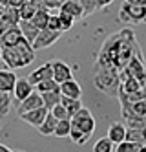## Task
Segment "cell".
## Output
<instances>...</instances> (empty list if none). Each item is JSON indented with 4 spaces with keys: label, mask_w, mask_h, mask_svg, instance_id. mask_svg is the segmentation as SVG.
Here are the masks:
<instances>
[{
    "label": "cell",
    "mask_w": 146,
    "mask_h": 152,
    "mask_svg": "<svg viewBox=\"0 0 146 152\" xmlns=\"http://www.w3.org/2000/svg\"><path fill=\"white\" fill-rule=\"evenodd\" d=\"M126 141H131V143H137V145H146V130H141V128H128V132H126Z\"/></svg>",
    "instance_id": "obj_21"
},
{
    "label": "cell",
    "mask_w": 146,
    "mask_h": 152,
    "mask_svg": "<svg viewBox=\"0 0 146 152\" xmlns=\"http://www.w3.org/2000/svg\"><path fill=\"white\" fill-rule=\"evenodd\" d=\"M119 20L126 24H144L146 22V4L131 6L124 2L119 11Z\"/></svg>",
    "instance_id": "obj_3"
},
{
    "label": "cell",
    "mask_w": 146,
    "mask_h": 152,
    "mask_svg": "<svg viewBox=\"0 0 146 152\" xmlns=\"http://www.w3.org/2000/svg\"><path fill=\"white\" fill-rule=\"evenodd\" d=\"M126 132H128V128L122 123H111L108 128V137L111 139L113 145H119L122 141H126Z\"/></svg>",
    "instance_id": "obj_12"
},
{
    "label": "cell",
    "mask_w": 146,
    "mask_h": 152,
    "mask_svg": "<svg viewBox=\"0 0 146 152\" xmlns=\"http://www.w3.org/2000/svg\"><path fill=\"white\" fill-rule=\"evenodd\" d=\"M59 20H60V31H68L75 24V18L71 15H68V13H64V11L59 13Z\"/></svg>",
    "instance_id": "obj_27"
},
{
    "label": "cell",
    "mask_w": 146,
    "mask_h": 152,
    "mask_svg": "<svg viewBox=\"0 0 146 152\" xmlns=\"http://www.w3.org/2000/svg\"><path fill=\"white\" fill-rule=\"evenodd\" d=\"M49 15H51V11H49V9H46V7H38V9H37V13L33 15L31 22L35 24L38 29H46V28H48Z\"/></svg>",
    "instance_id": "obj_17"
},
{
    "label": "cell",
    "mask_w": 146,
    "mask_h": 152,
    "mask_svg": "<svg viewBox=\"0 0 146 152\" xmlns=\"http://www.w3.org/2000/svg\"><path fill=\"white\" fill-rule=\"evenodd\" d=\"M57 123H59V119L49 112L48 117L44 119V123L38 126V132H40L42 136H53V134H55V128H57Z\"/></svg>",
    "instance_id": "obj_18"
},
{
    "label": "cell",
    "mask_w": 146,
    "mask_h": 152,
    "mask_svg": "<svg viewBox=\"0 0 146 152\" xmlns=\"http://www.w3.org/2000/svg\"><path fill=\"white\" fill-rule=\"evenodd\" d=\"M51 64H53V79L57 81L59 84H62V83H66V81L73 79V72H71V68H70L66 62L55 61V62H51Z\"/></svg>",
    "instance_id": "obj_8"
},
{
    "label": "cell",
    "mask_w": 146,
    "mask_h": 152,
    "mask_svg": "<svg viewBox=\"0 0 146 152\" xmlns=\"http://www.w3.org/2000/svg\"><path fill=\"white\" fill-rule=\"evenodd\" d=\"M60 94L64 97H71V99H81L82 88H81V84H78L75 79H70V81H66V83L60 84Z\"/></svg>",
    "instance_id": "obj_14"
},
{
    "label": "cell",
    "mask_w": 146,
    "mask_h": 152,
    "mask_svg": "<svg viewBox=\"0 0 146 152\" xmlns=\"http://www.w3.org/2000/svg\"><path fill=\"white\" fill-rule=\"evenodd\" d=\"M42 99H44V106L48 108V110H51V108H55L60 99H62V94L60 90H55V92H44L42 94Z\"/></svg>",
    "instance_id": "obj_20"
},
{
    "label": "cell",
    "mask_w": 146,
    "mask_h": 152,
    "mask_svg": "<svg viewBox=\"0 0 146 152\" xmlns=\"http://www.w3.org/2000/svg\"><path fill=\"white\" fill-rule=\"evenodd\" d=\"M142 94H144V101H146V81L142 83Z\"/></svg>",
    "instance_id": "obj_40"
},
{
    "label": "cell",
    "mask_w": 146,
    "mask_h": 152,
    "mask_svg": "<svg viewBox=\"0 0 146 152\" xmlns=\"http://www.w3.org/2000/svg\"><path fill=\"white\" fill-rule=\"evenodd\" d=\"M24 2H26V0H9V6L11 7H20Z\"/></svg>",
    "instance_id": "obj_35"
},
{
    "label": "cell",
    "mask_w": 146,
    "mask_h": 152,
    "mask_svg": "<svg viewBox=\"0 0 146 152\" xmlns=\"http://www.w3.org/2000/svg\"><path fill=\"white\" fill-rule=\"evenodd\" d=\"M9 106H11V95L6 92H0V117H4L9 112Z\"/></svg>",
    "instance_id": "obj_30"
},
{
    "label": "cell",
    "mask_w": 146,
    "mask_h": 152,
    "mask_svg": "<svg viewBox=\"0 0 146 152\" xmlns=\"http://www.w3.org/2000/svg\"><path fill=\"white\" fill-rule=\"evenodd\" d=\"M0 6H2V9L7 7V6H9V0H0Z\"/></svg>",
    "instance_id": "obj_39"
},
{
    "label": "cell",
    "mask_w": 146,
    "mask_h": 152,
    "mask_svg": "<svg viewBox=\"0 0 146 152\" xmlns=\"http://www.w3.org/2000/svg\"><path fill=\"white\" fill-rule=\"evenodd\" d=\"M29 83L33 86H37L40 84L42 81H48V79H53V64L51 62H46V64H42V66H38L35 72H31L29 73Z\"/></svg>",
    "instance_id": "obj_7"
},
{
    "label": "cell",
    "mask_w": 146,
    "mask_h": 152,
    "mask_svg": "<svg viewBox=\"0 0 146 152\" xmlns=\"http://www.w3.org/2000/svg\"><path fill=\"white\" fill-rule=\"evenodd\" d=\"M71 132V119H60L57 123V128H55V134L57 137H70Z\"/></svg>",
    "instance_id": "obj_23"
},
{
    "label": "cell",
    "mask_w": 146,
    "mask_h": 152,
    "mask_svg": "<svg viewBox=\"0 0 146 152\" xmlns=\"http://www.w3.org/2000/svg\"><path fill=\"white\" fill-rule=\"evenodd\" d=\"M70 137H71L73 143H77V145H84L86 141L89 139V136H88L86 132H82V130L78 128L77 125H73V123H71V132H70Z\"/></svg>",
    "instance_id": "obj_24"
},
{
    "label": "cell",
    "mask_w": 146,
    "mask_h": 152,
    "mask_svg": "<svg viewBox=\"0 0 146 152\" xmlns=\"http://www.w3.org/2000/svg\"><path fill=\"white\" fill-rule=\"evenodd\" d=\"M78 2H81V6L84 9V17L95 13L99 9V2H97V0H78Z\"/></svg>",
    "instance_id": "obj_31"
},
{
    "label": "cell",
    "mask_w": 146,
    "mask_h": 152,
    "mask_svg": "<svg viewBox=\"0 0 146 152\" xmlns=\"http://www.w3.org/2000/svg\"><path fill=\"white\" fill-rule=\"evenodd\" d=\"M18 28H20V31H22V37H24L29 44H33L35 42V39H37V35L40 33V29L31 22V20H20L18 22Z\"/></svg>",
    "instance_id": "obj_15"
},
{
    "label": "cell",
    "mask_w": 146,
    "mask_h": 152,
    "mask_svg": "<svg viewBox=\"0 0 146 152\" xmlns=\"http://www.w3.org/2000/svg\"><path fill=\"white\" fill-rule=\"evenodd\" d=\"M48 29H55V31H60V20H59V15H49V20H48ZM62 33V31H60Z\"/></svg>",
    "instance_id": "obj_34"
},
{
    "label": "cell",
    "mask_w": 146,
    "mask_h": 152,
    "mask_svg": "<svg viewBox=\"0 0 146 152\" xmlns=\"http://www.w3.org/2000/svg\"><path fill=\"white\" fill-rule=\"evenodd\" d=\"M37 92L44 94V92H55V90H60V84L55 81V79H48V81H42L40 84L35 86Z\"/></svg>",
    "instance_id": "obj_25"
},
{
    "label": "cell",
    "mask_w": 146,
    "mask_h": 152,
    "mask_svg": "<svg viewBox=\"0 0 146 152\" xmlns=\"http://www.w3.org/2000/svg\"><path fill=\"white\" fill-rule=\"evenodd\" d=\"M37 9H38V6L33 2V0H26V2L18 7L20 18H22V20H31V18H33V15L37 13Z\"/></svg>",
    "instance_id": "obj_19"
},
{
    "label": "cell",
    "mask_w": 146,
    "mask_h": 152,
    "mask_svg": "<svg viewBox=\"0 0 146 152\" xmlns=\"http://www.w3.org/2000/svg\"><path fill=\"white\" fill-rule=\"evenodd\" d=\"M60 37V31H55V29H40V33L37 35L35 42H33V50H46L49 48L51 44H55V42L59 40Z\"/></svg>",
    "instance_id": "obj_5"
},
{
    "label": "cell",
    "mask_w": 146,
    "mask_h": 152,
    "mask_svg": "<svg viewBox=\"0 0 146 152\" xmlns=\"http://www.w3.org/2000/svg\"><path fill=\"white\" fill-rule=\"evenodd\" d=\"M93 152H113V143H111V139L108 136L100 137L93 147Z\"/></svg>",
    "instance_id": "obj_26"
},
{
    "label": "cell",
    "mask_w": 146,
    "mask_h": 152,
    "mask_svg": "<svg viewBox=\"0 0 146 152\" xmlns=\"http://www.w3.org/2000/svg\"><path fill=\"white\" fill-rule=\"evenodd\" d=\"M60 104H64L66 106V110L70 112V115L73 117L78 110L82 108V103H81V99H71V97H64L62 95V99H60Z\"/></svg>",
    "instance_id": "obj_22"
},
{
    "label": "cell",
    "mask_w": 146,
    "mask_h": 152,
    "mask_svg": "<svg viewBox=\"0 0 146 152\" xmlns=\"http://www.w3.org/2000/svg\"><path fill=\"white\" fill-rule=\"evenodd\" d=\"M20 39H22V31H20L18 26H15V28H11L9 31H6V33L0 37V46L2 48H11V46H15Z\"/></svg>",
    "instance_id": "obj_16"
},
{
    "label": "cell",
    "mask_w": 146,
    "mask_h": 152,
    "mask_svg": "<svg viewBox=\"0 0 146 152\" xmlns=\"http://www.w3.org/2000/svg\"><path fill=\"white\" fill-rule=\"evenodd\" d=\"M55 117H57L59 119V121H60V119H71V115H70V112L68 110H66V106L64 104H57V106H55V108H51V110H49Z\"/></svg>",
    "instance_id": "obj_32"
},
{
    "label": "cell",
    "mask_w": 146,
    "mask_h": 152,
    "mask_svg": "<svg viewBox=\"0 0 146 152\" xmlns=\"http://www.w3.org/2000/svg\"><path fill=\"white\" fill-rule=\"evenodd\" d=\"M17 84V75L11 70H0V92L11 94Z\"/></svg>",
    "instance_id": "obj_13"
},
{
    "label": "cell",
    "mask_w": 146,
    "mask_h": 152,
    "mask_svg": "<svg viewBox=\"0 0 146 152\" xmlns=\"http://www.w3.org/2000/svg\"><path fill=\"white\" fill-rule=\"evenodd\" d=\"M40 106H44L42 94H40V92H33L29 97H26V99L20 103V106H18V115L24 114V112H31V110L40 108Z\"/></svg>",
    "instance_id": "obj_9"
},
{
    "label": "cell",
    "mask_w": 146,
    "mask_h": 152,
    "mask_svg": "<svg viewBox=\"0 0 146 152\" xmlns=\"http://www.w3.org/2000/svg\"><path fill=\"white\" fill-rule=\"evenodd\" d=\"M71 123L77 125V126L81 128L82 132H86L88 136H92L93 130H95V117H93L92 112H89L88 108H84V106L71 117Z\"/></svg>",
    "instance_id": "obj_4"
},
{
    "label": "cell",
    "mask_w": 146,
    "mask_h": 152,
    "mask_svg": "<svg viewBox=\"0 0 146 152\" xmlns=\"http://www.w3.org/2000/svg\"><path fill=\"white\" fill-rule=\"evenodd\" d=\"M33 88H35V86L29 83V79H17L15 90H13L15 99H17L18 103H22V101L26 99V97H29V95L33 94Z\"/></svg>",
    "instance_id": "obj_10"
},
{
    "label": "cell",
    "mask_w": 146,
    "mask_h": 152,
    "mask_svg": "<svg viewBox=\"0 0 146 152\" xmlns=\"http://www.w3.org/2000/svg\"><path fill=\"white\" fill-rule=\"evenodd\" d=\"M99 72L95 73V86L106 95L115 97L121 90V75L117 73V68L111 66H97Z\"/></svg>",
    "instance_id": "obj_2"
},
{
    "label": "cell",
    "mask_w": 146,
    "mask_h": 152,
    "mask_svg": "<svg viewBox=\"0 0 146 152\" xmlns=\"http://www.w3.org/2000/svg\"><path fill=\"white\" fill-rule=\"evenodd\" d=\"M2 61L7 64L9 70L24 68V66H28L29 62L35 61V50H33V46L22 37L15 46L2 48Z\"/></svg>",
    "instance_id": "obj_1"
},
{
    "label": "cell",
    "mask_w": 146,
    "mask_h": 152,
    "mask_svg": "<svg viewBox=\"0 0 146 152\" xmlns=\"http://www.w3.org/2000/svg\"><path fill=\"white\" fill-rule=\"evenodd\" d=\"M0 152H13L11 148H7L6 145H0Z\"/></svg>",
    "instance_id": "obj_38"
},
{
    "label": "cell",
    "mask_w": 146,
    "mask_h": 152,
    "mask_svg": "<svg viewBox=\"0 0 146 152\" xmlns=\"http://www.w3.org/2000/svg\"><path fill=\"white\" fill-rule=\"evenodd\" d=\"M0 9H2V6H0Z\"/></svg>",
    "instance_id": "obj_42"
},
{
    "label": "cell",
    "mask_w": 146,
    "mask_h": 152,
    "mask_svg": "<svg viewBox=\"0 0 146 152\" xmlns=\"http://www.w3.org/2000/svg\"><path fill=\"white\" fill-rule=\"evenodd\" d=\"M126 4H131V6H141V4H146V0H126Z\"/></svg>",
    "instance_id": "obj_37"
},
{
    "label": "cell",
    "mask_w": 146,
    "mask_h": 152,
    "mask_svg": "<svg viewBox=\"0 0 146 152\" xmlns=\"http://www.w3.org/2000/svg\"><path fill=\"white\" fill-rule=\"evenodd\" d=\"M99 2V9H102V7H106V6H110L113 0H97Z\"/></svg>",
    "instance_id": "obj_36"
},
{
    "label": "cell",
    "mask_w": 146,
    "mask_h": 152,
    "mask_svg": "<svg viewBox=\"0 0 146 152\" xmlns=\"http://www.w3.org/2000/svg\"><path fill=\"white\" fill-rule=\"evenodd\" d=\"M131 115H141V117H146V101H137L131 104ZM130 115V117H131Z\"/></svg>",
    "instance_id": "obj_33"
},
{
    "label": "cell",
    "mask_w": 146,
    "mask_h": 152,
    "mask_svg": "<svg viewBox=\"0 0 146 152\" xmlns=\"http://www.w3.org/2000/svg\"><path fill=\"white\" fill-rule=\"evenodd\" d=\"M0 61H2V46H0Z\"/></svg>",
    "instance_id": "obj_41"
},
{
    "label": "cell",
    "mask_w": 146,
    "mask_h": 152,
    "mask_svg": "<svg viewBox=\"0 0 146 152\" xmlns=\"http://www.w3.org/2000/svg\"><path fill=\"white\" fill-rule=\"evenodd\" d=\"M141 147L142 145H137V143H131V141H122L115 147L117 152H141Z\"/></svg>",
    "instance_id": "obj_29"
},
{
    "label": "cell",
    "mask_w": 146,
    "mask_h": 152,
    "mask_svg": "<svg viewBox=\"0 0 146 152\" xmlns=\"http://www.w3.org/2000/svg\"><path fill=\"white\" fill-rule=\"evenodd\" d=\"M60 11L71 15L75 20H82L84 18V9H82L78 0H64L62 6H60Z\"/></svg>",
    "instance_id": "obj_11"
},
{
    "label": "cell",
    "mask_w": 146,
    "mask_h": 152,
    "mask_svg": "<svg viewBox=\"0 0 146 152\" xmlns=\"http://www.w3.org/2000/svg\"><path fill=\"white\" fill-rule=\"evenodd\" d=\"M48 114H49V110L46 106H40V108H35V110H31V112H24V114H20L18 117L22 119L24 123H28V125H31V126H40L42 123H44V119L48 117Z\"/></svg>",
    "instance_id": "obj_6"
},
{
    "label": "cell",
    "mask_w": 146,
    "mask_h": 152,
    "mask_svg": "<svg viewBox=\"0 0 146 152\" xmlns=\"http://www.w3.org/2000/svg\"><path fill=\"white\" fill-rule=\"evenodd\" d=\"M126 123H128V128H141V130H146V117L131 115V117H126Z\"/></svg>",
    "instance_id": "obj_28"
}]
</instances>
